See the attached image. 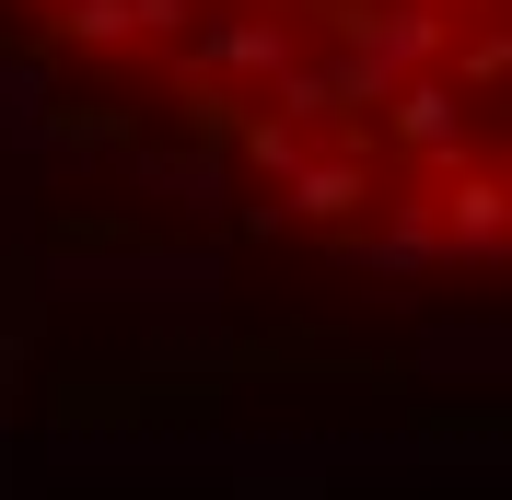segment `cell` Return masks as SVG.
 <instances>
[{"label": "cell", "mask_w": 512, "mask_h": 500, "mask_svg": "<svg viewBox=\"0 0 512 500\" xmlns=\"http://www.w3.org/2000/svg\"><path fill=\"white\" fill-rule=\"evenodd\" d=\"M0 70L291 245L501 268L512 0H0Z\"/></svg>", "instance_id": "1"}]
</instances>
